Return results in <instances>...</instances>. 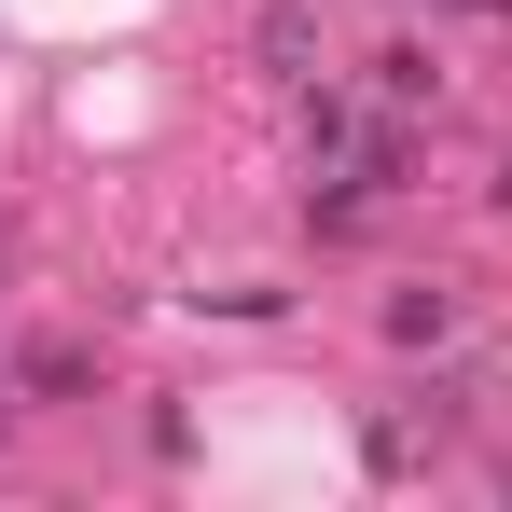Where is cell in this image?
<instances>
[]
</instances>
